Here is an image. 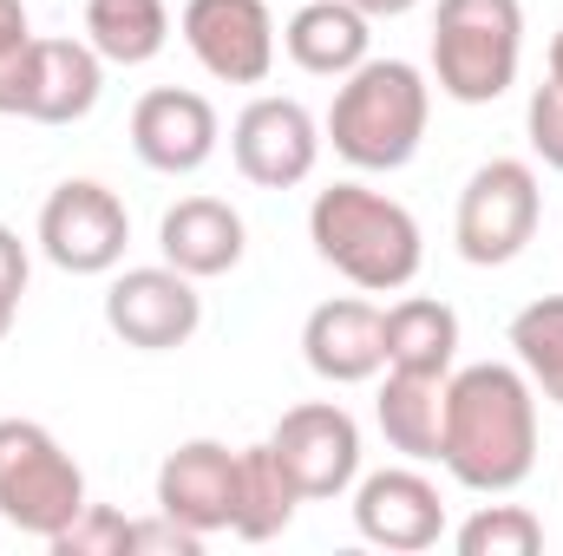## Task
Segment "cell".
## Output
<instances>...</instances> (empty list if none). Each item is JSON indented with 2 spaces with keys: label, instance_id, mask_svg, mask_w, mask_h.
<instances>
[{
  "label": "cell",
  "instance_id": "1",
  "mask_svg": "<svg viewBox=\"0 0 563 556\" xmlns=\"http://www.w3.org/2000/svg\"><path fill=\"white\" fill-rule=\"evenodd\" d=\"M439 465L478 498H505L538 471V387L518 360H472L445 374Z\"/></svg>",
  "mask_w": 563,
  "mask_h": 556
},
{
  "label": "cell",
  "instance_id": "2",
  "mask_svg": "<svg viewBox=\"0 0 563 556\" xmlns=\"http://www.w3.org/2000/svg\"><path fill=\"white\" fill-rule=\"evenodd\" d=\"M308 243H314V256L334 276H347L361 294H400L426 263L420 216L400 197L374 190V184H328V190H314Z\"/></svg>",
  "mask_w": 563,
  "mask_h": 556
},
{
  "label": "cell",
  "instance_id": "3",
  "mask_svg": "<svg viewBox=\"0 0 563 556\" xmlns=\"http://www.w3.org/2000/svg\"><path fill=\"white\" fill-rule=\"evenodd\" d=\"M432 86L413 59H361L347 79H334V105L321 138L354 170H407L426 144Z\"/></svg>",
  "mask_w": 563,
  "mask_h": 556
},
{
  "label": "cell",
  "instance_id": "4",
  "mask_svg": "<svg viewBox=\"0 0 563 556\" xmlns=\"http://www.w3.org/2000/svg\"><path fill=\"white\" fill-rule=\"evenodd\" d=\"M525 0H439L432 13V79L452 105H492L518 86Z\"/></svg>",
  "mask_w": 563,
  "mask_h": 556
},
{
  "label": "cell",
  "instance_id": "5",
  "mask_svg": "<svg viewBox=\"0 0 563 556\" xmlns=\"http://www.w3.org/2000/svg\"><path fill=\"white\" fill-rule=\"evenodd\" d=\"M86 471L79 458L40 425V419H0V518L20 537L53 544L86 511Z\"/></svg>",
  "mask_w": 563,
  "mask_h": 556
},
{
  "label": "cell",
  "instance_id": "6",
  "mask_svg": "<svg viewBox=\"0 0 563 556\" xmlns=\"http://www.w3.org/2000/svg\"><path fill=\"white\" fill-rule=\"evenodd\" d=\"M544 216V190L538 170L525 157H492L465 177L459 190V216H452V243L472 269H505L531 249Z\"/></svg>",
  "mask_w": 563,
  "mask_h": 556
},
{
  "label": "cell",
  "instance_id": "7",
  "mask_svg": "<svg viewBox=\"0 0 563 556\" xmlns=\"http://www.w3.org/2000/svg\"><path fill=\"white\" fill-rule=\"evenodd\" d=\"M40 256L66 276H112L132 243V210L99 177H66L40 203Z\"/></svg>",
  "mask_w": 563,
  "mask_h": 556
},
{
  "label": "cell",
  "instance_id": "8",
  "mask_svg": "<svg viewBox=\"0 0 563 556\" xmlns=\"http://www.w3.org/2000/svg\"><path fill=\"white\" fill-rule=\"evenodd\" d=\"M321 144L328 138H321L314 112L301 99H282V92L250 99L236 112V125H230V157H236L243 184H256V190H295V184H308L314 164H321Z\"/></svg>",
  "mask_w": 563,
  "mask_h": 556
},
{
  "label": "cell",
  "instance_id": "9",
  "mask_svg": "<svg viewBox=\"0 0 563 556\" xmlns=\"http://www.w3.org/2000/svg\"><path fill=\"white\" fill-rule=\"evenodd\" d=\"M177 33L217 86H263L276 73V13H269V0H184Z\"/></svg>",
  "mask_w": 563,
  "mask_h": 556
},
{
  "label": "cell",
  "instance_id": "10",
  "mask_svg": "<svg viewBox=\"0 0 563 556\" xmlns=\"http://www.w3.org/2000/svg\"><path fill=\"white\" fill-rule=\"evenodd\" d=\"M106 327L139 347V354H170L190 347V334L203 327V294L197 281L170 263H144V269H119L106 288Z\"/></svg>",
  "mask_w": 563,
  "mask_h": 556
},
{
  "label": "cell",
  "instance_id": "11",
  "mask_svg": "<svg viewBox=\"0 0 563 556\" xmlns=\"http://www.w3.org/2000/svg\"><path fill=\"white\" fill-rule=\"evenodd\" d=\"M276 458L288 465V478L301 485L308 504H328L341 491H354L361 478V425L341 400H301L276 419L269 432Z\"/></svg>",
  "mask_w": 563,
  "mask_h": 556
},
{
  "label": "cell",
  "instance_id": "12",
  "mask_svg": "<svg viewBox=\"0 0 563 556\" xmlns=\"http://www.w3.org/2000/svg\"><path fill=\"white\" fill-rule=\"evenodd\" d=\"M236 504H243V452H230L223 438H184L177 452H164L157 465V511L190 524L197 537L236 531Z\"/></svg>",
  "mask_w": 563,
  "mask_h": 556
},
{
  "label": "cell",
  "instance_id": "13",
  "mask_svg": "<svg viewBox=\"0 0 563 556\" xmlns=\"http://www.w3.org/2000/svg\"><path fill=\"white\" fill-rule=\"evenodd\" d=\"M354 531L374 544V551H432L445 537V498L439 485L426 478L420 465H380L367 478H354Z\"/></svg>",
  "mask_w": 563,
  "mask_h": 556
},
{
  "label": "cell",
  "instance_id": "14",
  "mask_svg": "<svg viewBox=\"0 0 563 556\" xmlns=\"http://www.w3.org/2000/svg\"><path fill=\"white\" fill-rule=\"evenodd\" d=\"M217 138H223V119L190 86H157L132 105V151H139V164L164 170V177L203 170L217 157Z\"/></svg>",
  "mask_w": 563,
  "mask_h": 556
},
{
  "label": "cell",
  "instance_id": "15",
  "mask_svg": "<svg viewBox=\"0 0 563 556\" xmlns=\"http://www.w3.org/2000/svg\"><path fill=\"white\" fill-rule=\"evenodd\" d=\"M301 360H308V374L328 380V387H367V380L387 367L380 308L361 301V294L321 301V308L301 321Z\"/></svg>",
  "mask_w": 563,
  "mask_h": 556
},
{
  "label": "cell",
  "instance_id": "16",
  "mask_svg": "<svg viewBox=\"0 0 563 556\" xmlns=\"http://www.w3.org/2000/svg\"><path fill=\"white\" fill-rule=\"evenodd\" d=\"M106 92V59L86 46V40H33V59H26V92H20V119L33 125H79Z\"/></svg>",
  "mask_w": 563,
  "mask_h": 556
},
{
  "label": "cell",
  "instance_id": "17",
  "mask_svg": "<svg viewBox=\"0 0 563 556\" xmlns=\"http://www.w3.org/2000/svg\"><path fill=\"white\" fill-rule=\"evenodd\" d=\"M157 249H164L170 269H184L190 281H217V276H230V269L243 263L250 230H243L236 203H223V197H184V203L164 210Z\"/></svg>",
  "mask_w": 563,
  "mask_h": 556
},
{
  "label": "cell",
  "instance_id": "18",
  "mask_svg": "<svg viewBox=\"0 0 563 556\" xmlns=\"http://www.w3.org/2000/svg\"><path fill=\"white\" fill-rule=\"evenodd\" d=\"M282 46L301 73L314 79H347L374 53V20L347 0H301L295 20L282 26Z\"/></svg>",
  "mask_w": 563,
  "mask_h": 556
},
{
  "label": "cell",
  "instance_id": "19",
  "mask_svg": "<svg viewBox=\"0 0 563 556\" xmlns=\"http://www.w3.org/2000/svg\"><path fill=\"white\" fill-rule=\"evenodd\" d=\"M374 419H380V438L400 458L439 465V445H445V380L439 374H400V367H387Z\"/></svg>",
  "mask_w": 563,
  "mask_h": 556
},
{
  "label": "cell",
  "instance_id": "20",
  "mask_svg": "<svg viewBox=\"0 0 563 556\" xmlns=\"http://www.w3.org/2000/svg\"><path fill=\"white\" fill-rule=\"evenodd\" d=\"M380 334H387V367L400 374H452L459 367V314L439 294H400L394 308H380Z\"/></svg>",
  "mask_w": 563,
  "mask_h": 556
},
{
  "label": "cell",
  "instance_id": "21",
  "mask_svg": "<svg viewBox=\"0 0 563 556\" xmlns=\"http://www.w3.org/2000/svg\"><path fill=\"white\" fill-rule=\"evenodd\" d=\"M170 40L164 0H86V46L106 66H151Z\"/></svg>",
  "mask_w": 563,
  "mask_h": 556
},
{
  "label": "cell",
  "instance_id": "22",
  "mask_svg": "<svg viewBox=\"0 0 563 556\" xmlns=\"http://www.w3.org/2000/svg\"><path fill=\"white\" fill-rule=\"evenodd\" d=\"M301 504H308V498H301V485L288 478V465L276 458V445H269V438H263V445H243V504H236V531H230V537L269 544V537H282V531L295 524Z\"/></svg>",
  "mask_w": 563,
  "mask_h": 556
},
{
  "label": "cell",
  "instance_id": "23",
  "mask_svg": "<svg viewBox=\"0 0 563 556\" xmlns=\"http://www.w3.org/2000/svg\"><path fill=\"white\" fill-rule=\"evenodd\" d=\"M511 360L538 387V400L563 407V294H538L511 314Z\"/></svg>",
  "mask_w": 563,
  "mask_h": 556
},
{
  "label": "cell",
  "instance_id": "24",
  "mask_svg": "<svg viewBox=\"0 0 563 556\" xmlns=\"http://www.w3.org/2000/svg\"><path fill=\"white\" fill-rule=\"evenodd\" d=\"M459 556H538L544 551V518L525 504H478L459 531H452Z\"/></svg>",
  "mask_w": 563,
  "mask_h": 556
},
{
  "label": "cell",
  "instance_id": "25",
  "mask_svg": "<svg viewBox=\"0 0 563 556\" xmlns=\"http://www.w3.org/2000/svg\"><path fill=\"white\" fill-rule=\"evenodd\" d=\"M46 551L53 556H132V518L112 511V504H86Z\"/></svg>",
  "mask_w": 563,
  "mask_h": 556
},
{
  "label": "cell",
  "instance_id": "26",
  "mask_svg": "<svg viewBox=\"0 0 563 556\" xmlns=\"http://www.w3.org/2000/svg\"><path fill=\"white\" fill-rule=\"evenodd\" d=\"M33 40H40V33H33V20H26V0H0V119H20Z\"/></svg>",
  "mask_w": 563,
  "mask_h": 556
},
{
  "label": "cell",
  "instance_id": "27",
  "mask_svg": "<svg viewBox=\"0 0 563 556\" xmlns=\"http://www.w3.org/2000/svg\"><path fill=\"white\" fill-rule=\"evenodd\" d=\"M525 138H531V151L563 177V86L558 79H544V86L531 92V105H525Z\"/></svg>",
  "mask_w": 563,
  "mask_h": 556
},
{
  "label": "cell",
  "instance_id": "28",
  "mask_svg": "<svg viewBox=\"0 0 563 556\" xmlns=\"http://www.w3.org/2000/svg\"><path fill=\"white\" fill-rule=\"evenodd\" d=\"M132 551H164V556H197L203 551V537L190 531V524H177V518H144V524H132Z\"/></svg>",
  "mask_w": 563,
  "mask_h": 556
},
{
  "label": "cell",
  "instance_id": "29",
  "mask_svg": "<svg viewBox=\"0 0 563 556\" xmlns=\"http://www.w3.org/2000/svg\"><path fill=\"white\" fill-rule=\"evenodd\" d=\"M26 276H33L26 243H20V230L0 223V301H20V294H26Z\"/></svg>",
  "mask_w": 563,
  "mask_h": 556
},
{
  "label": "cell",
  "instance_id": "30",
  "mask_svg": "<svg viewBox=\"0 0 563 556\" xmlns=\"http://www.w3.org/2000/svg\"><path fill=\"white\" fill-rule=\"evenodd\" d=\"M347 7H361L367 20H400V13H413V7H426V0H347Z\"/></svg>",
  "mask_w": 563,
  "mask_h": 556
},
{
  "label": "cell",
  "instance_id": "31",
  "mask_svg": "<svg viewBox=\"0 0 563 556\" xmlns=\"http://www.w3.org/2000/svg\"><path fill=\"white\" fill-rule=\"evenodd\" d=\"M551 79L563 86V26H558V40H551Z\"/></svg>",
  "mask_w": 563,
  "mask_h": 556
},
{
  "label": "cell",
  "instance_id": "32",
  "mask_svg": "<svg viewBox=\"0 0 563 556\" xmlns=\"http://www.w3.org/2000/svg\"><path fill=\"white\" fill-rule=\"evenodd\" d=\"M13 314H20V301H0V341L13 334Z\"/></svg>",
  "mask_w": 563,
  "mask_h": 556
}]
</instances>
